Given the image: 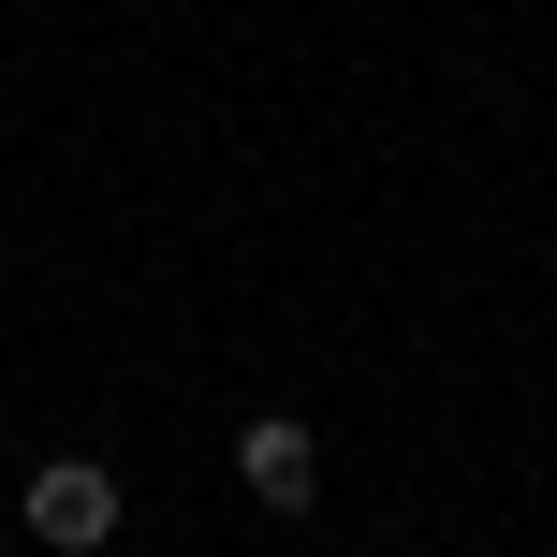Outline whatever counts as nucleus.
<instances>
[{
  "instance_id": "f257e3e1",
  "label": "nucleus",
  "mask_w": 557,
  "mask_h": 557,
  "mask_svg": "<svg viewBox=\"0 0 557 557\" xmlns=\"http://www.w3.org/2000/svg\"><path fill=\"white\" fill-rule=\"evenodd\" d=\"M29 543L45 557H103L117 543V470L103 455H45V470H29Z\"/></svg>"
},
{
  "instance_id": "f03ea898",
  "label": "nucleus",
  "mask_w": 557,
  "mask_h": 557,
  "mask_svg": "<svg viewBox=\"0 0 557 557\" xmlns=\"http://www.w3.org/2000/svg\"><path fill=\"white\" fill-rule=\"evenodd\" d=\"M235 484H250L264 513H308V499H323V441H308L294 411H250V425H235Z\"/></svg>"
}]
</instances>
